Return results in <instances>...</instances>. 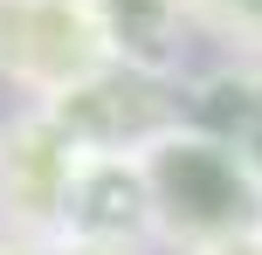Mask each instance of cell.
Instances as JSON below:
<instances>
[{
  "label": "cell",
  "mask_w": 262,
  "mask_h": 255,
  "mask_svg": "<svg viewBox=\"0 0 262 255\" xmlns=\"http://www.w3.org/2000/svg\"><path fill=\"white\" fill-rule=\"evenodd\" d=\"M83 152L49 110H21L0 124V228L14 235H62L69 179H76Z\"/></svg>",
  "instance_id": "obj_3"
},
{
  "label": "cell",
  "mask_w": 262,
  "mask_h": 255,
  "mask_svg": "<svg viewBox=\"0 0 262 255\" xmlns=\"http://www.w3.org/2000/svg\"><path fill=\"white\" fill-rule=\"evenodd\" d=\"M193 21H214L221 35H242L262 49V0H193Z\"/></svg>",
  "instance_id": "obj_5"
},
{
  "label": "cell",
  "mask_w": 262,
  "mask_h": 255,
  "mask_svg": "<svg viewBox=\"0 0 262 255\" xmlns=\"http://www.w3.org/2000/svg\"><path fill=\"white\" fill-rule=\"evenodd\" d=\"M111 69L90 0H0V90L49 110Z\"/></svg>",
  "instance_id": "obj_2"
},
{
  "label": "cell",
  "mask_w": 262,
  "mask_h": 255,
  "mask_svg": "<svg viewBox=\"0 0 262 255\" xmlns=\"http://www.w3.org/2000/svg\"><path fill=\"white\" fill-rule=\"evenodd\" d=\"M145 193H152V228L186 248H221L242 235H262V173L242 145L200 131H172L145 152Z\"/></svg>",
  "instance_id": "obj_1"
},
{
  "label": "cell",
  "mask_w": 262,
  "mask_h": 255,
  "mask_svg": "<svg viewBox=\"0 0 262 255\" xmlns=\"http://www.w3.org/2000/svg\"><path fill=\"white\" fill-rule=\"evenodd\" d=\"M41 255H124V248H97V242H69V235H49Z\"/></svg>",
  "instance_id": "obj_6"
},
{
  "label": "cell",
  "mask_w": 262,
  "mask_h": 255,
  "mask_svg": "<svg viewBox=\"0 0 262 255\" xmlns=\"http://www.w3.org/2000/svg\"><path fill=\"white\" fill-rule=\"evenodd\" d=\"M97 35L111 49V69L172 83L186 62V35H193V0H90Z\"/></svg>",
  "instance_id": "obj_4"
}]
</instances>
